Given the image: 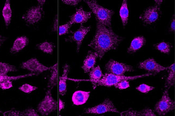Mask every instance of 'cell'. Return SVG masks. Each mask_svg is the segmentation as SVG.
I'll list each match as a JSON object with an SVG mask.
<instances>
[{"mask_svg": "<svg viewBox=\"0 0 175 116\" xmlns=\"http://www.w3.org/2000/svg\"><path fill=\"white\" fill-rule=\"evenodd\" d=\"M122 37L116 34L111 29L105 27L97 21L96 33L89 44L97 54L98 58L102 59L106 52L112 50H116L123 40Z\"/></svg>", "mask_w": 175, "mask_h": 116, "instance_id": "obj_1", "label": "cell"}, {"mask_svg": "<svg viewBox=\"0 0 175 116\" xmlns=\"http://www.w3.org/2000/svg\"><path fill=\"white\" fill-rule=\"evenodd\" d=\"M84 1L95 15L97 21L105 27L111 29V19L114 14V11L100 6L97 1L87 0Z\"/></svg>", "mask_w": 175, "mask_h": 116, "instance_id": "obj_2", "label": "cell"}, {"mask_svg": "<svg viewBox=\"0 0 175 116\" xmlns=\"http://www.w3.org/2000/svg\"><path fill=\"white\" fill-rule=\"evenodd\" d=\"M155 74V73H150L144 74L142 75L125 76L124 75H116L114 74L107 73H105L104 75H103L102 77L99 80L96 82L94 84H97L98 86L111 87L114 86V85L124 80H137V78L154 75Z\"/></svg>", "mask_w": 175, "mask_h": 116, "instance_id": "obj_3", "label": "cell"}, {"mask_svg": "<svg viewBox=\"0 0 175 116\" xmlns=\"http://www.w3.org/2000/svg\"><path fill=\"white\" fill-rule=\"evenodd\" d=\"M175 102L171 99L169 95V89L165 90L162 98L155 104L154 111L159 116H164L175 109Z\"/></svg>", "mask_w": 175, "mask_h": 116, "instance_id": "obj_4", "label": "cell"}, {"mask_svg": "<svg viewBox=\"0 0 175 116\" xmlns=\"http://www.w3.org/2000/svg\"><path fill=\"white\" fill-rule=\"evenodd\" d=\"M57 109V103L53 98L51 89H48L43 100L39 103L37 110L42 116H48Z\"/></svg>", "mask_w": 175, "mask_h": 116, "instance_id": "obj_5", "label": "cell"}, {"mask_svg": "<svg viewBox=\"0 0 175 116\" xmlns=\"http://www.w3.org/2000/svg\"><path fill=\"white\" fill-rule=\"evenodd\" d=\"M106 70L108 73L116 75H124L127 72H133L134 69L133 66L128 64L120 63L114 59H110L106 64Z\"/></svg>", "mask_w": 175, "mask_h": 116, "instance_id": "obj_6", "label": "cell"}, {"mask_svg": "<svg viewBox=\"0 0 175 116\" xmlns=\"http://www.w3.org/2000/svg\"><path fill=\"white\" fill-rule=\"evenodd\" d=\"M85 112L86 114H100L107 112L119 113L118 110L115 107L113 103L109 98H106L100 104L85 109Z\"/></svg>", "mask_w": 175, "mask_h": 116, "instance_id": "obj_7", "label": "cell"}, {"mask_svg": "<svg viewBox=\"0 0 175 116\" xmlns=\"http://www.w3.org/2000/svg\"><path fill=\"white\" fill-rule=\"evenodd\" d=\"M44 10L43 6L38 5L34 6L26 12L22 18L29 24H34L38 23L43 18Z\"/></svg>", "mask_w": 175, "mask_h": 116, "instance_id": "obj_8", "label": "cell"}, {"mask_svg": "<svg viewBox=\"0 0 175 116\" xmlns=\"http://www.w3.org/2000/svg\"><path fill=\"white\" fill-rule=\"evenodd\" d=\"M160 7L156 5L149 7L140 16L143 23L150 24L156 22L160 16Z\"/></svg>", "mask_w": 175, "mask_h": 116, "instance_id": "obj_9", "label": "cell"}, {"mask_svg": "<svg viewBox=\"0 0 175 116\" xmlns=\"http://www.w3.org/2000/svg\"><path fill=\"white\" fill-rule=\"evenodd\" d=\"M91 29L90 26L84 27L82 25L77 31L72 32L68 39H65V40L66 42H75L77 44V52H79L82 41L88 32L91 30Z\"/></svg>", "mask_w": 175, "mask_h": 116, "instance_id": "obj_10", "label": "cell"}, {"mask_svg": "<svg viewBox=\"0 0 175 116\" xmlns=\"http://www.w3.org/2000/svg\"><path fill=\"white\" fill-rule=\"evenodd\" d=\"M20 68L31 71L32 72L38 73H39L44 71L50 70L53 66L49 67L45 66L43 64L41 63L36 58H32L27 61L23 62L20 64Z\"/></svg>", "mask_w": 175, "mask_h": 116, "instance_id": "obj_11", "label": "cell"}, {"mask_svg": "<svg viewBox=\"0 0 175 116\" xmlns=\"http://www.w3.org/2000/svg\"><path fill=\"white\" fill-rule=\"evenodd\" d=\"M138 68L149 72L154 73L155 74L168 69V67L162 66L154 58H148L144 61L141 62L138 64Z\"/></svg>", "mask_w": 175, "mask_h": 116, "instance_id": "obj_12", "label": "cell"}, {"mask_svg": "<svg viewBox=\"0 0 175 116\" xmlns=\"http://www.w3.org/2000/svg\"><path fill=\"white\" fill-rule=\"evenodd\" d=\"M92 16L91 12H87L82 7L76 9V12L73 15L70 16V20L68 22L71 25L74 24H84L87 22Z\"/></svg>", "mask_w": 175, "mask_h": 116, "instance_id": "obj_13", "label": "cell"}, {"mask_svg": "<svg viewBox=\"0 0 175 116\" xmlns=\"http://www.w3.org/2000/svg\"><path fill=\"white\" fill-rule=\"evenodd\" d=\"M97 54L93 51H89L86 57H85L82 68L85 73H89L91 69L94 68L98 58Z\"/></svg>", "mask_w": 175, "mask_h": 116, "instance_id": "obj_14", "label": "cell"}, {"mask_svg": "<svg viewBox=\"0 0 175 116\" xmlns=\"http://www.w3.org/2000/svg\"><path fill=\"white\" fill-rule=\"evenodd\" d=\"M90 95L89 91L78 90L75 91L72 95V101L75 105H82L84 104L89 99Z\"/></svg>", "mask_w": 175, "mask_h": 116, "instance_id": "obj_15", "label": "cell"}, {"mask_svg": "<svg viewBox=\"0 0 175 116\" xmlns=\"http://www.w3.org/2000/svg\"><path fill=\"white\" fill-rule=\"evenodd\" d=\"M70 67L67 64H65L63 67V73L60 77L59 81V92L61 96H64L67 92V85L66 81L67 80L68 73L70 71Z\"/></svg>", "mask_w": 175, "mask_h": 116, "instance_id": "obj_16", "label": "cell"}, {"mask_svg": "<svg viewBox=\"0 0 175 116\" xmlns=\"http://www.w3.org/2000/svg\"><path fill=\"white\" fill-rule=\"evenodd\" d=\"M29 43V39L27 36L18 37L14 41L13 45L10 49V53L16 54L23 50Z\"/></svg>", "mask_w": 175, "mask_h": 116, "instance_id": "obj_17", "label": "cell"}, {"mask_svg": "<svg viewBox=\"0 0 175 116\" xmlns=\"http://www.w3.org/2000/svg\"><path fill=\"white\" fill-rule=\"evenodd\" d=\"M146 43V39L143 36H137L135 37L131 42L129 47L128 48L127 52L129 54H133L140 50Z\"/></svg>", "mask_w": 175, "mask_h": 116, "instance_id": "obj_18", "label": "cell"}, {"mask_svg": "<svg viewBox=\"0 0 175 116\" xmlns=\"http://www.w3.org/2000/svg\"><path fill=\"white\" fill-rule=\"evenodd\" d=\"M129 13L128 8L127 1V0H124L122 3L119 12L121 22L124 27H125L127 24L129 20Z\"/></svg>", "mask_w": 175, "mask_h": 116, "instance_id": "obj_19", "label": "cell"}, {"mask_svg": "<svg viewBox=\"0 0 175 116\" xmlns=\"http://www.w3.org/2000/svg\"><path fill=\"white\" fill-rule=\"evenodd\" d=\"M2 16L6 27H8L11 23L12 17V10L9 0H7L5 3L2 10Z\"/></svg>", "mask_w": 175, "mask_h": 116, "instance_id": "obj_20", "label": "cell"}, {"mask_svg": "<svg viewBox=\"0 0 175 116\" xmlns=\"http://www.w3.org/2000/svg\"><path fill=\"white\" fill-rule=\"evenodd\" d=\"M175 64L171 65L170 66L168 67V70L169 71L168 76L166 78V82L165 84V87L166 89H169L171 87L175 85Z\"/></svg>", "mask_w": 175, "mask_h": 116, "instance_id": "obj_21", "label": "cell"}, {"mask_svg": "<svg viewBox=\"0 0 175 116\" xmlns=\"http://www.w3.org/2000/svg\"><path fill=\"white\" fill-rule=\"evenodd\" d=\"M51 70V76L48 83L49 89H52L53 87L56 86L58 78V64H55L53 66Z\"/></svg>", "mask_w": 175, "mask_h": 116, "instance_id": "obj_22", "label": "cell"}, {"mask_svg": "<svg viewBox=\"0 0 175 116\" xmlns=\"http://www.w3.org/2000/svg\"><path fill=\"white\" fill-rule=\"evenodd\" d=\"M89 76L91 82H92L93 84H95L98 80H99L103 76V73L100 69V66L98 65L92 69Z\"/></svg>", "mask_w": 175, "mask_h": 116, "instance_id": "obj_23", "label": "cell"}, {"mask_svg": "<svg viewBox=\"0 0 175 116\" xmlns=\"http://www.w3.org/2000/svg\"><path fill=\"white\" fill-rule=\"evenodd\" d=\"M37 47L38 48V49L41 50L42 51L48 54H53V48H54L53 44L48 41L38 44V45H37Z\"/></svg>", "mask_w": 175, "mask_h": 116, "instance_id": "obj_24", "label": "cell"}, {"mask_svg": "<svg viewBox=\"0 0 175 116\" xmlns=\"http://www.w3.org/2000/svg\"><path fill=\"white\" fill-rule=\"evenodd\" d=\"M16 70V67L14 65L0 62V75H6L9 72H14Z\"/></svg>", "mask_w": 175, "mask_h": 116, "instance_id": "obj_25", "label": "cell"}, {"mask_svg": "<svg viewBox=\"0 0 175 116\" xmlns=\"http://www.w3.org/2000/svg\"><path fill=\"white\" fill-rule=\"evenodd\" d=\"M154 47L157 50H159L160 52L166 54H169L170 52L172 45L169 42H166L163 41V42H160L159 43L155 44Z\"/></svg>", "mask_w": 175, "mask_h": 116, "instance_id": "obj_26", "label": "cell"}, {"mask_svg": "<svg viewBox=\"0 0 175 116\" xmlns=\"http://www.w3.org/2000/svg\"><path fill=\"white\" fill-rule=\"evenodd\" d=\"M36 73H30V74H27L25 75L17 76H8L6 75H0V83L6 80H17L22 78L27 77H30L32 76L36 75Z\"/></svg>", "mask_w": 175, "mask_h": 116, "instance_id": "obj_27", "label": "cell"}, {"mask_svg": "<svg viewBox=\"0 0 175 116\" xmlns=\"http://www.w3.org/2000/svg\"><path fill=\"white\" fill-rule=\"evenodd\" d=\"M155 89L154 87H151L146 84H140L138 87L136 88L137 90L141 92V93H147L149 91H151Z\"/></svg>", "mask_w": 175, "mask_h": 116, "instance_id": "obj_28", "label": "cell"}, {"mask_svg": "<svg viewBox=\"0 0 175 116\" xmlns=\"http://www.w3.org/2000/svg\"><path fill=\"white\" fill-rule=\"evenodd\" d=\"M19 89L20 91H23V92L26 93H31L32 91L36 90L37 89V88L34 86H32L29 84H24L20 86L19 88Z\"/></svg>", "mask_w": 175, "mask_h": 116, "instance_id": "obj_29", "label": "cell"}, {"mask_svg": "<svg viewBox=\"0 0 175 116\" xmlns=\"http://www.w3.org/2000/svg\"><path fill=\"white\" fill-rule=\"evenodd\" d=\"M72 25L69 22L61 25L59 27V34L60 36L63 35L67 34L70 32L71 27Z\"/></svg>", "mask_w": 175, "mask_h": 116, "instance_id": "obj_30", "label": "cell"}, {"mask_svg": "<svg viewBox=\"0 0 175 116\" xmlns=\"http://www.w3.org/2000/svg\"><path fill=\"white\" fill-rule=\"evenodd\" d=\"M114 87L119 90L128 89L130 87L129 82L127 80H124L114 85Z\"/></svg>", "mask_w": 175, "mask_h": 116, "instance_id": "obj_31", "label": "cell"}, {"mask_svg": "<svg viewBox=\"0 0 175 116\" xmlns=\"http://www.w3.org/2000/svg\"><path fill=\"white\" fill-rule=\"evenodd\" d=\"M20 116H38L39 114H37L35 109L32 108H29L23 111L20 112Z\"/></svg>", "mask_w": 175, "mask_h": 116, "instance_id": "obj_32", "label": "cell"}, {"mask_svg": "<svg viewBox=\"0 0 175 116\" xmlns=\"http://www.w3.org/2000/svg\"><path fill=\"white\" fill-rule=\"evenodd\" d=\"M13 87V83L11 80H6L0 83V89L2 90L10 89Z\"/></svg>", "mask_w": 175, "mask_h": 116, "instance_id": "obj_33", "label": "cell"}, {"mask_svg": "<svg viewBox=\"0 0 175 116\" xmlns=\"http://www.w3.org/2000/svg\"><path fill=\"white\" fill-rule=\"evenodd\" d=\"M140 116H155L154 112L152 111V110L149 108H146L144 109L141 110V111L139 112Z\"/></svg>", "mask_w": 175, "mask_h": 116, "instance_id": "obj_34", "label": "cell"}, {"mask_svg": "<svg viewBox=\"0 0 175 116\" xmlns=\"http://www.w3.org/2000/svg\"><path fill=\"white\" fill-rule=\"evenodd\" d=\"M121 116H140L139 112L137 111L134 110H128L126 111L120 113Z\"/></svg>", "mask_w": 175, "mask_h": 116, "instance_id": "obj_35", "label": "cell"}, {"mask_svg": "<svg viewBox=\"0 0 175 116\" xmlns=\"http://www.w3.org/2000/svg\"><path fill=\"white\" fill-rule=\"evenodd\" d=\"M81 1L80 0H63L62 2L65 4V5H70L71 6H77L78 4Z\"/></svg>", "mask_w": 175, "mask_h": 116, "instance_id": "obj_36", "label": "cell"}, {"mask_svg": "<svg viewBox=\"0 0 175 116\" xmlns=\"http://www.w3.org/2000/svg\"><path fill=\"white\" fill-rule=\"evenodd\" d=\"M3 114L4 116H20V111L18 110H10L8 111L5 112L3 113Z\"/></svg>", "mask_w": 175, "mask_h": 116, "instance_id": "obj_37", "label": "cell"}, {"mask_svg": "<svg viewBox=\"0 0 175 116\" xmlns=\"http://www.w3.org/2000/svg\"><path fill=\"white\" fill-rule=\"evenodd\" d=\"M175 17L173 16V20H172V22L171 23L170 25V30L171 32H175Z\"/></svg>", "mask_w": 175, "mask_h": 116, "instance_id": "obj_38", "label": "cell"}, {"mask_svg": "<svg viewBox=\"0 0 175 116\" xmlns=\"http://www.w3.org/2000/svg\"><path fill=\"white\" fill-rule=\"evenodd\" d=\"M64 107H65V103L60 99L59 100V111H61L62 110L64 109Z\"/></svg>", "mask_w": 175, "mask_h": 116, "instance_id": "obj_39", "label": "cell"}, {"mask_svg": "<svg viewBox=\"0 0 175 116\" xmlns=\"http://www.w3.org/2000/svg\"><path fill=\"white\" fill-rule=\"evenodd\" d=\"M6 38L5 37H3L0 35V48L1 47V46L2 45L3 43L5 42V41L6 40Z\"/></svg>", "mask_w": 175, "mask_h": 116, "instance_id": "obj_40", "label": "cell"}, {"mask_svg": "<svg viewBox=\"0 0 175 116\" xmlns=\"http://www.w3.org/2000/svg\"><path fill=\"white\" fill-rule=\"evenodd\" d=\"M57 28H58V20H57V18L56 17L55 21L53 27V31H55V32L57 30Z\"/></svg>", "mask_w": 175, "mask_h": 116, "instance_id": "obj_41", "label": "cell"}, {"mask_svg": "<svg viewBox=\"0 0 175 116\" xmlns=\"http://www.w3.org/2000/svg\"><path fill=\"white\" fill-rule=\"evenodd\" d=\"M155 2H156V5H156L157 6H159V7H160V6H161V5L162 4V3L163 2V1H162V0L161 1H159V0H158V1H157V0H155Z\"/></svg>", "mask_w": 175, "mask_h": 116, "instance_id": "obj_42", "label": "cell"}, {"mask_svg": "<svg viewBox=\"0 0 175 116\" xmlns=\"http://www.w3.org/2000/svg\"><path fill=\"white\" fill-rule=\"evenodd\" d=\"M38 2L39 3V5H40V6H43V5L46 3V1H41V0H38Z\"/></svg>", "mask_w": 175, "mask_h": 116, "instance_id": "obj_43", "label": "cell"}, {"mask_svg": "<svg viewBox=\"0 0 175 116\" xmlns=\"http://www.w3.org/2000/svg\"><path fill=\"white\" fill-rule=\"evenodd\" d=\"M2 111L0 110V113H2Z\"/></svg>", "mask_w": 175, "mask_h": 116, "instance_id": "obj_44", "label": "cell"}]
</instances>
